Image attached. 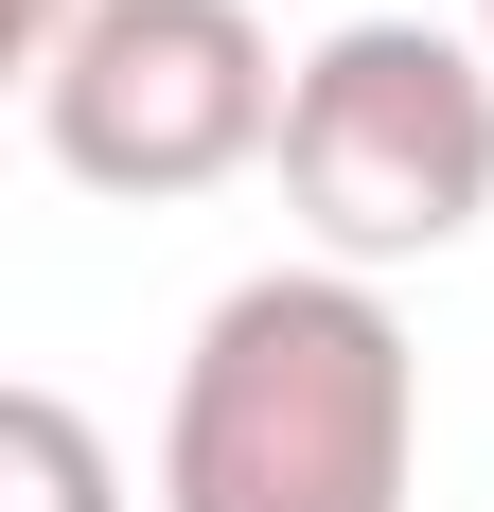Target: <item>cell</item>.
Masks as SVG:
<instances>
[{
    "mask_svg": "<svg viewBox=\"0 0 494 512\" xmlns=\"http://www.w3.org/2000/svg\"><path fill=\"white\" fill-rule=\"evenodd\" d=\"M477 53H494V0H477Z\"/></svg>",
    "mask_w": 494,
    "mask_h": 512,
    "instance_id": "cell-6",
    "label": "cell"
},
{
    "mask_svg": "<svg viewBox=\"0 0 494 512\" xmlns=\"http://www.w3.org/2000/svg\"><path fill=\"white\" fill-rule=\"evenodd\" d=\"M71 36H89V0H0V53H18V71H53Z\"/></svg>",
    "mask_w": 494,
    "mask_h": 512,
    "instance_id": "cell-5",
    "label": "cell"
},
{
    "mask_svg": "<svg viewBox=\"0 0 494 512\" xmlns=\"http://www.w3.org/2000/svg\"><path fill=\"white\" fill-rule=\"evenodd\" d=\"M283 212L318 265H442L494 212V53L442 18H336L283 89Z\"/></svg>",
    "mask_w": 494,
    "mask_h": 512,
    "instance_id": "cell-2",
    "label": "cell"
},
{
    "mask_svg": "<svg viewBox=\"0 0 494 512\" xmlns=\"http://www.w3.org/2000/svg\"><path fill=\"white\" fill-rule=\"evenodd\" d=\"M0 512H124V477H106L71 389H0Z\"/></svg>",
    "mask_w": 494,
    "mask_h": 512,
    "instance_id": "cell-4",
    "label": "cell"
},
{
    "mask_svg": "<svg viewBox=\"0 0 494 512\" xmlns=\"http://www.w3.org/2000/svg\"><path fill=\"white\" fill-rule=\"evenodd\" d=\"M424 477V354L389 283L265 265L195 318L159 407V512H406Z\"/></svg>",
    "mask_w": 494,
    "mask_h": 512,
    "instance_id": "cell-1",
    "label": "cell"
},
{
    "mask_svg": "<svg viewBox=\"0 0 494 512\" xmlns=\"http://www.w3.org/2000/svg\"><path fill=\"white\" fill-rule=\"evenodd\" d=\"M283 53L247 0H89V36L36 71V142L89 195H212L283 159Z\"/></svg>",
    "mask_w": 494,
    "mask_h": 512,
    "instance_id": "cell-3",
    "label": "cell"
}]
</instances>
